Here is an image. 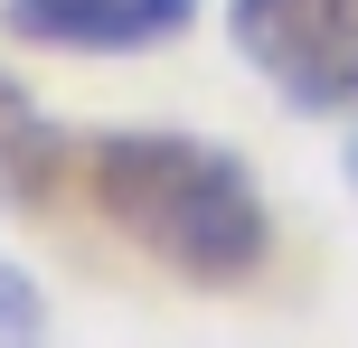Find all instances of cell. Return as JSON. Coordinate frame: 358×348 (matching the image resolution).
<instances>
[{
	"label": "cell",
	"instance_id": "obj_1",
	"mask_svg": "<svg viewBox=\"0 0 358 348\" xmlns=\"http://www.w3.org/2000/svg\"><path fill=\"white\" fill-rule=\"evenodd\" d=\"M104 226L189 292H245L273 264V207L227 142L198 132H104L85 151Z\"/></svg>",
	"mask_w": 358,
	"mask_h": 348
},
{
	"label": "cell",
	"instance_id": "obj_5",
	"mask_svg": "<svg viewBox=\"0 0 358 348\" xmlns=\"http://www.w3.org/2000/svg\"><path fill=\"white\" fill-rule=\"evenodd\" d=\"M0 339H48V292L19 264H0Z\"/></svg>",
	"mask_w": 358,
	"mask_h": 348
},
{
	"label": "cell",
	"instance_id": "obj_6",
	"mask_svg": "<svg viewBox=\"0 0 358 348\" xmlns=\"http://www.w3.org/2000/svg\"><path fill=\"white\" fill-rule=\"evenodd\" d=\"M340 169H349V188H358V132H349V151H340Z\"/></svg>",
	"mask_w": 358,
	"mask_h": 348
},
{
	"label": "cell",
	"instance_id": "obj_2",
	"mask_svg": "<svg viewBox=\"0 0 358 348\" xmlns=\"http://www.w3.org/2000/svg\"><path fill=\"white\" fill-rule=\"evenodd\" d=\"M227 38L292 113H358V0H227Z\"/></svg>",
	"mask_w": 358,
	"mask_h": 348
},
{
	"label": "cell",
	"instance_id": "obj_3",
	"mask_svg": "<svg viewBox=\"0 0 358 348\" xmlns=\"http://www.w3.org/2000/svg\"><path fill=\"white\" fill-rule=\"evenodd\" d=\"M0 29L57 56H151L198 29V0H0Z\"/></svg>",
	"mask_w": 358,
	"mask_h": 348
},
{
	"label": "cell",
	"instance_id": "obj_4",
	"mask_svg": "<svg viewBox=\"0 0 358 348\" xmlns=\"http://www.w3.org/2000/svg\"><path fill=\"white\" fill-rule=\"evenodd\" d=\"M57 169V123L0 75V207H38Z\"/></svg>",
	"mask_w": 358,
	"mask_h": 348
}]
</instances>
